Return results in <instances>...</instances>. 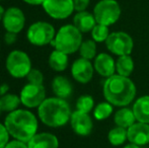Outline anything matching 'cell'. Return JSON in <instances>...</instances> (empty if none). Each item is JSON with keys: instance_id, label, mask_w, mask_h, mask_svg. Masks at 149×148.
<instances>
[{"instance_id": "6da1fadb", "label": "cell", "mask_w": 149, "mask_h": 148, "mask_svg": "<svg viewBox=\"0 0 149 148\" xmlns=\"http://www.w3.org/2000/svg\"><path fill=\"white\" fill-rule=\"evenodd\" d=\"M4 125L13 139L28 143L39 130V118L28 109H17L8 113Z\"/></svg>"}, {"instance_id": "7a4b0ae2", "label": "cell", "mask_w": 149, "mask_h": 148, "mask_svg": "<svg viewBox=\"0 0 149 148\" xmlns=\"http://www.w3.org/2000/svg\"><path fill=\"white\" fill-rule=\"evenodd\" d=\"M102 92L107 101L116 107H127L135 99L137 88L130 77L115 74L106 79Z\"/></svg>"}, {"instance_id": "3957f363", "label": "cell", "mask_w": 149, "mask_h": 148, "mask_svg": "<svg viewBox=\"0 0 149 148\" xmlns=\"http://www.w3.org/2000/svg\"><path fill=\"white\" fill-rule=\"evenodd\" d=\"M71 108L68 101L57 97H47L38 108V118L45 126L61 128L70 122Z\"/></svg>"}, {"instance_id": "277c9868", "label": "cell", "mask_w": 149, "mask_h": 148, "mask_svg": "<svg viewBox=\"0 0 149 148\" xmlns=\"http://www.w3.org/2000/svg\"><path fill=\"white\" fill-rule=\"evenodd\" d=\"M82 40V33L73 24H64L56 33L52 45L56 50L70 55L79 50Z\"/></svg>"}, {"instance_id": "5b68a950", "label": "cell", "mask_w": 149, "mask_h": 148, "mask_svg": "<svg viewBox=\"0 0 149 148\" xmlns=\"http://www.w3.org/2000/svg\"><path fill=\"white\" fill-rule=\"evenodd\" d=\"M5 68L11 77L22 79L28 76L33 66L28 53L22 50H12L6 57Z\"/></svg>"}, {"instance_id": "8992f818", "label": "cell", "mask_w": 149, "mask_h": 148, "mask_svg": "<svg viewBox=\"0 0 149 148\" xmlns=\"http://www.w3.org/2000/svg\"><path fill=\"white\" fill-rule=\"evenodd\" d=\"M56 30L50 22L39 20L29 26L26 31V40L36 47H45L53 43L56 36Z\"/></svg>"}, {"instance_id": "52a82bcc", "label": "cell", "mask_w": 149, "mask_h": 148, "mask_svg": "<svg viewBox=\"0 0 149 148\" xmlns=\"http://www.w3.org/2000/svg\"><path fill=\"white\" fill-rule=\"evenodd\" d=\"M96 24L110 26L116 24L121 16V6L116 0H100L93 8Z\"/></svg>"}, {"instance_id": "ba28073f", "label": "cell", "mask_w": 149, "mask_h": 148, "mask_svg": "<svg viewBox=\"0 0 149 148\" xmlns=\"http://www.w3.org/2000/svg\"><path fill=\"white\" fill-rule=\"evenodd\" d=\"M104 43H106L107 49L118 57L131 55L134 48L133 39L129 34L125 32L111 33Z\"/></svg>"}, {"instance_id": "9c48e42d", "label": "cell", "mask_w": 149, "mask_h": 148, "mask_svg": "<svg viewBox=\"0 0 149 148\" xmlns=\"http://www.w3.org/2000/svg\"><path fill=\"white\" fill-rule=\"evenodd\" d=\"M19 97L22 105L26 109H38L47 99L45 86L43 84H33L28 82L20 89Z\"/></svg>"}, {"instance_id": "30bf717a", "label": "cell", "mask_w": 149, "mask_h": 148, "mask_svg": "<svg viewBox=\"0 0 149 148\" xmlns=\"http://www.w3.org/2000/svg\"><path fill=\"white\" fill-rule=\"evenodd\" d=\"M42 7L47 15L57 20L66 19L75 11L73 0H45Z\"/></svg>"}, {"instance_id": "8fae6325", "label": "cell", "mask_w": 149, "mask_h": 148, "mask_svg": "<svg viewBox=\"0 0 149 148\" xmlns=\"http://www.w3.org/2000/svg\"><path fill=\"white\" fill-rule=\"evenodd\" d=\"M1 22L6 32L18 35L26 26V15L19 7L11 6L5 9Z\"/></svg>"}, {"instance_id": "7c38bea8", "label": "cell", "mask_w": 149, "mask_h": 148, "mask_svg": "<svg viewBox=\"0 0 149 148\" xmlns=\"http://www.w3.org/2000/svg\"><path fill=\"white\" fill-rule=\"evenodd\" d=\"M93 64L84 58H78L71 65V75L73 79L81 84L88 83L93 77Z\"/></svg>"}, {"instance_id": "4fadbf2b", "label": "cell", "mask_w": 149, "mask_h": 148, "mask_svg": "<svg viewBox=\"0 0 149 148\" xmlns=\"http://www.w3.org/2000/svg\"><path fill=\"white\" fill-rule=\"evenodd\" d=\"M69 123L73 132L79 136H88L93 129V122L89 114L77 110L72 112Z\"/></svg>"}, {"instance_id": "5bb4252c", "label": "cell", "mask_w": 149, "mask_h": 148, "mask_svg": "<svg viewBox=\"0 0 149 148\" xmlns=\"http://www.w3.org/2000/svg\"><path fill=\"white\" fill-rule=\"evenodd\" d=\"M128 140L138 146H144L149 143V124L136 122L127 129Z\"/></svg>"}, {"instance_id": "9a60e30c", "label": "cell", "mask_w": 149, "mask_h": 148, "mask_svg": "<svg viewBox=\"0 0 149 148\" xmlns=\"http://www.w3.org/2000/svg\"><path fill=\"white\" fill-rule=\"evenodd\" d=\"M93 67L96 73L104 78L115 75L116 72V61L111 55L107 53H100L94 58Z\"/></svg>"}, {"instance_id": "2e32d148", "label": "cell", "mask_w": 149, "mask_h": 148, "mask_svg": "<svg viewBox=\"0 0 149 148\" xmlns=\"http://www.w3.org/2000/svg\"><path fill=\"white\" fill-rule=\"evenodd\" d=\"M29 148H59V140L50 132H38L28 142Z\"/></svg>"}, {"instance_id": "e0dca14e", "label": "cell", "mask_w": 149, "mask_h": 148, "mask_svg": "<svg viewBox=\"0 0 149 148\" xmlns=\"http://www.w3.org/2000/svg\"><path fill=\"white\" fill-rule=\"evenodd\" d=\"M51 88L55 97L60 99H68L73 92V86L71 81L63 75H57L53 78Z\"/></svg>"}, {"instance_id": "ac0fdd59", "label": "cell", "mask_w": 149, "mask_h": 148, "mask_svg": "<svg viewBox=\"0 0 149 148\" xmlns=\"http://www.w3.org/2000/svg\"><path fill=\"white\" fill-rule=\"evenodd\" d=\"M95 24L96 20L93 13L87 11V10L76 12V14L73 17V26L78 31H80L82 34L91 32Z\"/></svg>"}, {"instance_id": "d6986e66", "label": "cell", "mask_w": 149, "mask_h": 148, "mask_svg": "<svg viewBox=\"0 0 149 148\" xmlns=\"http://www.w3.org/2000/svg\"><path fill=\"white\" fill-rule=\"evenodd\" d=\"M132 110L137 122L149 124V95H142L138 97L134 101Z\"/></svg>"}, {"instance_id": "ffe728a7", "label": "cell", "mask_w": 149, "mask_h": 148, "mask_svg": "<svg viewBox=\"0 0 149 148\" xmlns=\"http://www.w3.org/2000/svg\"><path fill=\"white\" fill-rule=\"evenodd\" d=\"M114 122L116 126L122 127V128L128 129L137 122L136 117L132 109L127 107H123L118 110L114 115Z\"/></svg>"}, {"instance_id": "44dd1931", "label": "cell", "mask_w": 149, "mask_h": 148, "mask_svg": "<svg viewBox=\"0 0 149 148\" xmlns=\"http://www.w3.org/2000/svg\"><path fill=\"white\" fill-rule=\"evenodd\" d=\"M48 64H49L50 68L55 72L65 71L69 64L68 55L55 49L51 52L49 58H48Z\"/></svg>"}, {"instance_id": "7402d4cb", "label": "cell", "mask_w": 149, "mask_h": 148, "mask_svg": "<svg viewBox=\"0 0 149 148\" xmlns=\"http://www.w3.org/2000/svg\"><path fill=\"white\" fill-rule=\"evenodd\" d=\"M134 71V60L130 55L120 56L116 60V72L121 76L130 77Z\"/></svg>"}, {"instance_id": "603a6c76", "label": "cell", "mask_w": 149, "mask_h": 148, "mask_svg": "<svg viewBox=\"0 0 149 148\" xmlns=\"http://www.w3.org/2000/svg\"><path fill=\"white\" fill-rule=\"evenodd\" d=\"M22 105L19 95L14 93H6V94L0 97V107L2 112L11 113L15 110L19 109V106Z\"/></svg>"}, {"instance_id": "cb8c5ba5", "label": "cell", "mask_w": 149, "mask_h": 148, "mask_svg": "<svg viewBox=\"0 0 149 148\" xmlns=\"http://www.w3.org/2000/svg\"><path fill=\"white\" fill-rule=\"evenodd\" d=\"M108 140L113 146H121L128 140L127 129L116 126L111 129L108 134Z\"/></svg>"}, {"instance_id": "d4e9b609", "label": "cell", "mask_w": 149, "mask_h": 148, "mask_svg": "<svg viewBox=\"0 0 149 148\" xmlns=\"http://www.w3.org/2000/svg\"><path fill=\"white\" fill-rule=\"evenodd\" d=\"M114 106L110 104L109 101L100 103L94 107L93 109V117L97 121H104L106 119L110 118L112 114L114 113Z\"/></svg>"}, {"instance_id": "484cf974", "label": "cell", "mask_w": 149, "mask_h": 148, "mask_svg": "<svg viewBox=\"0 0 149 148\" xmlns=\"http://www.w3.org/2000/svg\"><path fill=\"white\" fill-rule=\"evenodd\" d=\"M78 51L81 58L91 61L96 57V42H94L92 39L85 40L81 43Z\"/></svg>"}, {"instance_id": "4316f807", "label": "cell", "mask_w": 149, "mask_h": 148, "mask_svg": "<svg viewBox=\"0 0 149 148\" xmlns=\"http://www.w3.org/2000/svg\"><path fill=\"white\" fill-rule=\"evenodd\" d=\"M94 99L91 95L88 94H83L77 99L76 101V110L83 113H87L89 114L94 109Z\"/></svg>"}, {"instance_id": "83f0119b", "label": "cell", "mask_w": 149, "mask_h": 148, "mask_svg": "<svg viewBox=\"0 0 149 148\" xmlns=\"http://www.w3.org/2000/svg\"><path fill=\"white\" fill-rule=\"evenodd\" d=\"M90 33H91V39L94 42H96V43H104V42H106L111 34L109 26L100 24H96L95 26L92 28V31Z\"/></svg>"}, {"instance_id": "f1b7e54d", "label": "cell", "mask_w": 149, "mask_h": 148, "mask_svg": "<svg viewBox=\"0 0 149 148\" xmlns=\"http://www.w3.org/2000/svg\"><path fill=\"white\" fill-rule=\"evenodd\" d=\"M29 83H33V84H43L44 82V74L41 70L39 69H33L26 77Z\"/></svg>"}, {"instance_id": "f546056e", "label": "cell", "mask_w": 149, "mask_h": 148, "mask_svg": "<svg viewBox=\"0 0 149 148\" xmlns=\"http://www.w3.org/2000/svg\"><path fill=\"white\" fill-rule=\"evenodd\" d=\"M10 135L4 123H0V148H4L10 141Z\"/></svg>"}, {"instance_id": "4dcf8cb0", "label": "cell", "mask_w": 149, "mask_h": 148, "mask_svg": "<svg viewBox=\"0 0 149 148\" xmlns=\"http://www.w3.org/2000/svg\"><path fill=\"white\" fill-rule=\"evenodd\" d=\"M90 0H73L74 4V10L76 12L85 11L89 5Z\"/></svg>"}, {"instance_id": "1f68e13d", "label": "cell", "mask_w": 149, "mask_h": 148, "mask_svg": "<svg viewBox=\"0 0 149 148\" xmlns=\"http://www.w3.org/2000/svg\"><path fill=\"white\" fill-rule=\"evenodd\" d=\"M4 148H29V147L26 142L17 140V139H13V140H10Z\"/></svg>"}, {"instance_id": "d6a6232c", "label": "cell", "mask_w": 149, "mask_h": 148, "mask_svg": "<svg viewBox=\"0 0 149 148\" xmlns=\"http://www.w3.org/2000/svg\"><path fill=\"white\" fill-rule=\"evenodd\" d=\"M3 41L6 45H9V46L13 45V44H15V42L17 41V34L6 32L3 37Z\"/></svg>"}, {"instance_id": "836d02e7", "label": "cell", "mask_w": 149, "mask_h": 148, "mask_svg": "<svg viewBox=\"0 0 149 148\" xmlns=\"http://www.w3.org/2000/svg\"><path fill=\"white\" fill-rule=\"evenodd\" d=\"M24 3L29 4L31 6H39V5H43L44 1L45 0H22Z\"/></svg>"}, {"instance_id": "e575fe53", "label": "cell", "mask_w": 149, "mask_h": 148, "mask_svg": "<svg viewBox=\"0 0 149 148\" xmlns=\"http://www.w3.org/2000/svg\"><path fill=\"white\" fill-rule=\"evenodd\" d=\"M8 90H9V85H8L7 83H2V84H0V97L8 93Z\"/></svg>"}, {"instance_id": "d590c367", "label": "cell", "mask_w": 149, "mask_h": 148, "mask_svg": "<svg viewBox=\"0 0 149 148\" xmlns=\"http://www.w3.org/2000/svg\"><path fill=\"white\" fill-rule=\"evenodd\" d=\"M4 12H5V9H4L3 6L0 4V22L2 20V18H3V15H4Z\"/></svg>"}, {"instance_id": "8d00e7d4", "label": "cell", "mask_w": 149, "mask_h": 148, "mask_svg": "<svg viewBox=\"0 0 149 148\" xmlns=\"http://www.w3.org/2000/svg\"><path fill=\"white\" fill-rule=\"evenodd\" d=\"M123 148H140V146H138V145H136V144H133V143H129V144L125 145Z\"/></svg>"}, {"instance_id": "74e56055", "label": "cell", "mask_w": 149, "mask_h": 148, "mask_svg": "<svg viewBox=\"0 0 149 148\" xmlns=\"http://www.w3.org/2000/svg\"><path fill=\"white\" fill-rule=\"evenodd\" d=\"M2 111H1V107H0V113H1Z\"/></svg>"}, {"instance_id": "f35d334b", "label": "cell", "mask_w": 149, "mask_h": 148, "mask_svg": "<svg viewBox=\"0 0 149 148\" xmlns=\"http://www.w3.org/2000/svg\"><path fill=\"white\" fill-rule=\"evenodd\" d=\"M0 1H4V0H0Z\"/></svg>"}, {"instance_id": "ab89813d", "label": "cell", "mask_w": 149, "mask_h": 148, "mask_svg": "<svg viewBox=\"0 0 149 148\" xmlns=\"http://www.w3.org/2000/svg\"><path fill=\"white\" fill-rule=\"evenodd\" d=\"M0 47H1V44H0Z\"/></svg>"}]
</instances>
